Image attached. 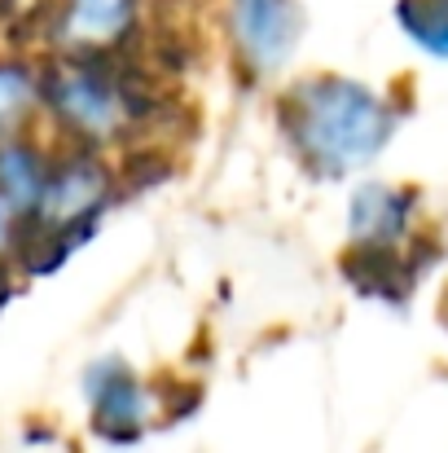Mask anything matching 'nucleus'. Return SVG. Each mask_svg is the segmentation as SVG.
Segmentation results:
<instances>
[{
    "instance_id": "1",
    "label": "nucleus",
    "mask_w": 448,
    "mask_h": 453,
    "mask_svg": "<svg viewBox=\"0 0 448 453\" xmlns=\"http://www.w3.org/2000/svg\"><path fill=\"white\" fill-rule=\"evenodd\" d=\"M282 124L295 150L312 163V172L343 176L387 146L396 115L365 84H352L343 75H316L286 93Z\"/></svg>"
},
{
    "instance_id": "2",
    "label": "nucleus",
    "mask_w": 448,
    "mask_h": 453,
    "mask_svg": "<svg viewBox=\"0 0 448 453\" xmlns=\"http://www.w3.org/2000/svg\"><path fill=\"white\" fill-rule=\"evenodd\" d=\"M40 93L57 124L84 142V150L124 137L154 106L149 84L119 58H62L44 71Z\"/></svg>"
},
{
    "instance_id": "3",
    "label": "nucleus",
    "mask_w": 448,
    "mask_h": 453,
    "mask_svg": "<svg viewBox=\"0 0 448 453\" xmlns=\"http://www.w3.org/2000/svg\"><path fill=\"white\" fill-rule=\"evenodd\" d=\"M137 31V0H57L53 35L66 58H115Z\"/></svg>"
},
{
    "instance_id": "4",
    "label": "nucleus",
    "mask_w": 448,
    "mask_h": 453,
    "mask_svg": "<svg viewBox=\"0 0 448 453\" xmlns=\"http://www.w3.org/2000/svg\"><path fill=\"white\" fill-rule=\"evenodd\" d=\"M229 9H233L238 53L247 58L255 75L277 71L295 53L299 27H303L295 0H233Z\"/></svg>"
},
{
    "instance_id": "5",
    "label": "nucleus",
    "mask_w": 448,
    "mask_h": 453,
    "mask_svg": "<svg viewBox=\"0 0 448 453\" xmlns=\"http://www.w3.org/2000/svg\"><path fill=\"white\" fill-rule=\"evenodd\" d=\"M88 392H93V423L102 427V436H115V441L141 436L149 414V396L141 392V383L133 379L128 365L102 361L93 370V379H88Z\"/></svg>"
},
{
    "instance_id": "6",
    "label": "nucleus",
    "mask_w": 448,
    "mask_h": 453,
    "mask_svg": "<svg viewBox=\"0 0 448 453\" xmlns=\"http://www.w3.org/2000/svg\"><path fill=\"white\" fill-rule=\"evenodd\" d=\"M49 172H53V163L40 154V146H31L22 137L0 142V198L9 203V211L35 216L44 185H49Z\"/></svg>"
},
{
    "instance_id": "7",
    "label": "nucleus",
    "mask_w": 448,
    "mask_h": 453,
    "mask_svg": "<svg viewBox=\"0 0 448 453\" xmlns=\"http://www.w3.org/2000/svg\"><path fill=\"white\" fill-rule=\"evenodd\" d=\"M35 97H40L35 75L18 62H0V142H9L27 124Z\"/></svg>"
},
{
    "instance_id": "8",
    "label": "nucleus",
    "mask_w": 448,
    "mask_h": 453,
    "mask_svg": "<svg viewBox=\"0 0 448 453\" xmlns=\"http://www.w3.org/2000/svg\"><path fill=\"white\" fill-rule=\"evenodd\" d=\"M400 27L427 49L448 58V0H400Z\"/></svg>"
},
{
    "instance_id": "9",
    "label": "nucleus",
    "mask_w": 448,
    "mask_h": 453,
    "mask_svg": "<svg viewBox=\"0 0 448 453\" xmlns=\"http://www.w3.org/2000/svg\"><path fill=\"white\" fill-rule=\"evenodd\" d=\"M13 238H18V220H13L9 203L0 198V251H9V247H13Z\"/></svg>"
}]
</instances>
